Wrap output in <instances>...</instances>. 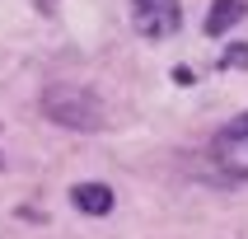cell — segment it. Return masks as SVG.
Instances as JSON below:
<instances>
[{"instance_id":"cell-1","label":"cell","mask_w":248,"mask_h":239,"mask_svg":"<svg viewBox=\"0 0 248 239\" xmlns=\"http://www.w3.org/2000/svg\"><path fill=\"white\" fill-rule=\"evenodd\" d=\"M42 112L56 127H70V131H98L103 127V103L84 84H47L42 89Z\"/></svg>"},{"instance_id":"cell-2","label":"cell","mask_w":248,"mask_h":239,"mask_svg":"<svg viewBox=\"0 0 248 239\" xmlns=\"http://www.w3.org/2000/svg\"><path fill=\"white\" fill-rule=\"evenodd\" d=\"M211 164H216V174L230 183H248V112H239V117H230V122L211 136Z\"/></svg>"},{"instance_id":"cell-3","label":"cell","mask_w":248,"mask_h":239,"mask_svg":"<svg viewBox=\"0 0 248 239\" xmlns=\"http://www.w3.org/2000/svg\"><path fill=\"white\" fill-rule=\"evenodd\" d=\"M131 24H136L140 38L169 42L183 28V5L178 0H131Z\"/></svg>"},{"instance_id":"cell-4","label":"cell","mask_w":248,"mask_h":239,"mask_svg":"<svg viewBox=\"0 0 248 239\" xmlns=\"http://www.w3.org/2000/svg\"><path fill=\"white\" fill-rule=\"evenodd\" d=\"M70 202H75V211H84V216H108L117 197H112L108 183H75V188H70Z\"/></svg>"},{"instance_id":"cell-5","label":"cell","mask_w":248,"mask_h":239,"mask_svg":"<svg viewBox=\"0 0 248 239\" xmlns=\"http://www.w3.org/2000/svg\"><path fill=\"white\" fill-rule=\"evenodd\" d=\"M244 14H248L244 0H211V10H206V38H225L234 24H244Z\"/></svg>"},{"instance_id":"cell-6","label":"cell","mask_w":248,"mask_h":239,"mask_svg":"<svg viewBox=\"0 0 248 239\" xmlns=\"http://www.w3.org/2000/svg\"><path fill=\"white\" fill-rule=\"evenodd\" d=\"M239 66L248 70V42H230L220 56V70H239Z\"/></svg>"},{"instance_id":"cell-7","label":"cell","mask_w":248,"mask_h":239,"mask_svg":"<svg viewBox=\"0 0 248 239\" xmlns=\"http://www.w3.org/2000/svg\"><path fill=\"white\" fill-rule=\"evenodd\" d=\"M169 75H173V84H192V80H197V75H192V70H187V66H173V70H169Z\"/></svg>"}]
</instances>
